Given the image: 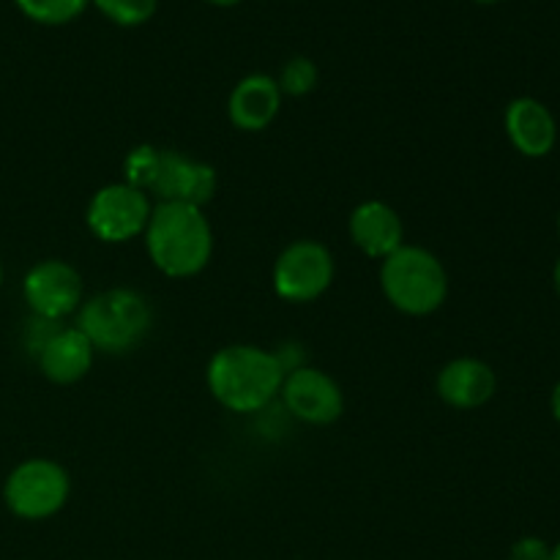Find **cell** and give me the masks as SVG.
I'll use <instances>...</instances> for the list:
<instances>
[{
  "instance_id": "cell-1",
  "label": "cell",
  "mask_w": 560,
  "mask_h": 560,
  "mask_svg": "<svg viewBox=\"0 0 560 560\" xmlns=\"http://www.w3.org/2000/svg\"><path fill=\"white\" fill-rule=\"evenodd\" d=\"M208 392L233 413H257L282 392V361L257 345H228L208 364Z\"/></svg>"
},
{
  "instance_id": "cell-2",
  "label": "cell",
  "mask_w": 560,
  "mask_h": 560,
  "mask_svg": "<svg viewBox=\"0 0 560 560\" xmlns=\"http://www.w3.org/2000/svg\"><path fill=\"white\" fill-rule=\"evenodd\" d=\"M142 235L153 266L164 277H195L213 255V230L206 211L186 202H159Z\"/></svg>"
},
{
  "instance_id": "cell-3",
  "label": "cell",
  "mask_w": 560,
  "mask_h": 560,
  "mask_svg": "<svg viewBox=\"0 0 560 560\" xmlns=\"http://www.w3.org/2000/svg\"><path fill=\"white\" fill-rule=\"evenodd\" d=\"M151 304L129 288H113L93 295L77 315V328L85 334L93 350L109 355L131 353L151 334Z\"/></svg>"
},
{
  "instance_id": "cell-4",
  "label": "cell",
  "mask_w": 560,
  "mask_h": 560,
  "mask_svg": "<svg viewBox=\"0 0 560 560\" xmlns=\"http://www.w3.org/2000/svg\"><path fill=\"white\" fill-rule=\"evenodd\" d=\"M381 288L394 310L424 317L446 304L448 273L430 249L402 244L383 260Z\"/></svg>"
},
{
  "instance_id": "cell-5",
  "label": "cell",
  "mask_w": 560,
  "mask_h": 560,
  "mask_svg": "<svg viewBox=\"0 0 560 560\" xmlns=\"http://www.w3.org/2000/svg\"><path fill=\"white\" fill-rule=\"evenodd\" d=\"M71 479L55 459L33 457L16 465L3 487V501L11 514L22 520L55 517L66 506Z\"/></svg>"
},
{
  "instance_id": "cell-6",
  "label": "cell",
  "mask_w": 560,
  "mask_h": 560,
  "mask_svg": "<svg viewBox=\"0 0 560 560\" xmlns=\"http://www.w3.org/2000/svg\"><path fill=\"white\" fill-rule=\"evenodd\" d=\"M334 273H337V266L328 246L310 238L295 241L277 257L273 290L279 299L290 304H310L331 288Z\"/></svg>"
},
{
  "instance_id": "cell-7",
  "label": "cell",
  "mask_w": 560,
  "mask_h": 560,
  "mask_svg": "<svg viewBox=\"0 0 560 560\" xmlns=\"http://www.w3.org/2000/svg\"><path fill=\"white\" fill-rule=\"evenodd\" d=\"M153 206L145 191L124 184H109L98 189L88 202V228L104 244H126L145 233Z\"/></svg>"
},
{
  "instance_id": "cell-8",
  "label": "cell",
  "mask_w": 560,
  "mask_h": 560,
  "mask_svg": "<svg viewBox=\"0 0 560 560\" xmlns=\"http://www.w3.org/2000/svg\"><path fill=\"white\" fill-rule=\"evenodd\" d=\"M279 397L295 419L312 427L334 424L345 410V394L339 383L323 370L306 364L284 375Z\"/></svg>"
},
{
  "instance_id": "cell-9",
  "label": "cell",
  "mask_w": 560,
  "mask_h": 560,
  "mask_svg": "<svg viewBox=\"0 0 560 560\" xmlns=\"http://www.w3.org/2000/svg\"><path fill=\"white\" fill-rule=\"evenodd\" d=\"M22 295L33 315L60 323L82 306V277L66 260H42L25 273Z\"/></svg>"
},
{
  "instance_id": "cell-10",
  "label": "cell",
  "mask_w": 560,
  "mask_h": 560,
  "mask_svg": "<svg viewBox=\"0 0 560 560\" xmlns=\"http://www.w3.org/2000/svg\"><path fill=\"white\" fill-rule=\"evenodd\" d=\"M213 191H217V170L211 164L159 148V164L148 195L156 197L159 202H186L202 208Z\"/></svg>"
},
{
  "instance_id": "cell-11",
  "label": "cell",
  "mask_w": 560,
  "mask_h": 560,
  "mask_svg": "<svg viewBox=\"0 0 560 560\" xmlns=\"http://www.w3.org/2000/svg\"><path fill=\"white\" fill-rule=\"evenodd\" d=\"M506 135L512 145L528 159L550 156L558 142V120L547 104L534 96L514 98L506 107Z\"/></svg>"
},
{
  "instance_id": "cell-12",
  "label": "cell",
  "mask_w": 560,
  "mask_h": 560,
  "mask_svg": "<svg viewBox=\"0 0 560 560\" xmlns=\"http://www.w3.org/2000/svg\"><path fill=\"white\" fill-rule=\"evenodd\" d=\"M498 392V377L487 361L454 359L438 372V397L457 410H476Z\"/></svg>"
},
{
  "instance_id": "cell-13",
  "label": "cell",
  "mask_w": 560,
  "mask_h": 560,
  "mask_svg": "<svg viewBox=\"0 0 560 560\" xmlns=\"http://www.w3.org/2000/svg\"><path fill=\"white\" fill-rule=\"evenodd\" d=\"M350 238L366 257L386 260L402 246L405 228L399 213L381 200H366L350 213Z\"/></svg>"
},
{
  "instance_id": "cell-14",
  "label": "cell",
  "mask_w": 560,
  "mask_h": 560,
  "mask_svg": "<svg viewBox=\"0 0 560 560\" xmlns=\"http://www.w3.org/2000/svg\"><path fill=\"white\" fill-rule=\"evenodd\" d=\"M93 345L88 342L85 334L77 326L63 328L60 326L52 337L47 339L42 350H38L36 361L38 370L47 381L58 383V386H71V383L82 381L93 366Z\"/></svg>"
},
{
  "instance_id": "cell-15",
  "label": "cell",
  "mask_w": 560,
  "mask_h": 560,
  "mask_svg": "<svg viewBox=\"0 0 560 560\" xmlns=\"http://www.w3.org/2000/svg\"><path fill=\"white\" fill-rule=\"evenodd\" d=\"M282 109L279 82L268 74H249L233 88L228 98V115L235 129L262 131Z\"/></svg>"
},
{
  "instance_id": "cell-16",
  "label": "cell",
  "mask_w": 560,
  "mask_h": 560,
  "mask_svg": "<svg viewBox=\"0 0 560 560\" xmlns=\"http://www.w3.org/2000/svg\"><path fill=\"white\" fill-rule=\"evenodd\" d=\"M16 9L38 25H66L88 9L91 0H14Z\"/></svg>"
},
{
  "instance_id": "cell-17",
  "label": "cell",
  "mask_w": 560,
  "mask_h": 560,
  "mask_svg": "<svg viewBox=\"0 0 560 560\" xmlns=\"http://www.w3.org/2000/svg\"><path fill=\"white\" fill-rule=\"evenodd\" d=\"M109 22L120 27H137L156 14L159 0H91Z\"/></svg>"
},
{
  "instance_id": "cell-18",
  "label": "cell",
  "mask_w": 560,
  "mask_h": 560,
  "mask_svg": "<svg viewBox=\"0 0 560 560\" xmlns=\"http://www.w3.org/2000/svg\"><path fill=\"white\" fill-rule=\"evenodd\" d=\"M317 80H320V71H317L315 60L295 55L282 66V74H279L277 82L279 91L288 93V96H306V93L315 91Z\"/></svg>"
},
{
  "instance_id": "cell-19",
  "label": "cell",
  "mask_w": 560,
  "mask_h": 560,
  "mask_svg": "<svg viewBox=\"0 0 560 560\" xmlns=\"http://www.w3.org/2000/svg\"><path fill=\"white\" fill-rule=\"evenodd\" d=\"M552 547L547 545L539 536H525V539L514 541L512 547V560H550Z\"/></svg>"
},
{
  "instance_id": "cell-20",
  "label": "cell",
  "mask_w": 560,
  "mask_h": 560,
  "mask_svg": "<svg viewBox=\"0 0 560 560\" xmlns=\"http://www.w3.org/2000/svg\"><path fill=\"white\" fill-rule=\"evenodd\" d=\"M550 405H552V416H556V421L560 424V383L556 388H552V399H550Z\"/></svg>"
},
{
  "instance_id": "cell-21",
  "label": "cell",
  "mask_w": 560,
  "mask_h": 560,
  "mask_svg": "<svg viewBox=\"0 0 560 560\" xmlns=\"http://www.w3.org/2000/svg\"><path fill=\"white\" fill-rule=\"evenodd\" d=\"M208 3L224 5V9H228V5H238V3H244V0H208Z\"/></svg>"
},
{
  "instance_id": "cell-22",
  "label": "cell",
  "mask_w": 560,
  "mask_h": 560,
  "mask_svg": "<svg viewBox=\"0 0 560 560\" xmlns=\"http://www.w3.org/2000/svg\"><path fill=\"white\" fill-rule=\"evenodd\" d=\"M552 282H556V290H558V295H560V260L556 262V271H552Z\"/></svg>"
},
{
  "instance_id": "cell-23",
  "label": "cell",
  "mask_w": 560,
  "mask_h": 560,
  "mask_svg": "<svg viewBox=\"0 0 560 560\" xmlns=\"http://www.w3.org/2000/svg\"><path fill=\"white\" fill-rule=\"evenodd\" d=\"M550 560H560V541L556 547H552V552H550Z\"/></svg>"
},
{
  "instance_id": "cell-24",
  "label": "cell",
  "mask_w": 560,
  "mask_h": 560,
  "mask_svg": "<svg viewBox=\"0 0 560 560\" xmlns=\"http://www.w3.org/2000/svg\"><path fill=\"white\" fill-rule=\"evenodd\" d=\"M474 3H481V5H492V3H501V0H474Z\"/></svg>"
},
{
  "instance_id": "cell-25",
  "label": "cell",
  "mask_w": 560,
  "mask_h": 560,
  "mask_svg": "<svg viewBox=\"0 0 560 560\" xmlns=\"http://www.w3.org/2000/svg\"><path fill=\"white\" fill-rule=\"evenodd\" d=\"M0 284H3V266H0Z\"/></svg>"
},
{
  "instance_id": "cell-26",
  "label": "cell",
  "mask_w": 560,
  "mask_h": 560,
  "mask_svg": "<svg viewBox=\"0 0 560 560\" xmlns=\"http://www.w3.org/2000/svg\"><path fill=\"white\" fill-rule=\"evenodd\" d=\"M558 233H560V217H558Z\"/></svg>"
}]
</instances>
